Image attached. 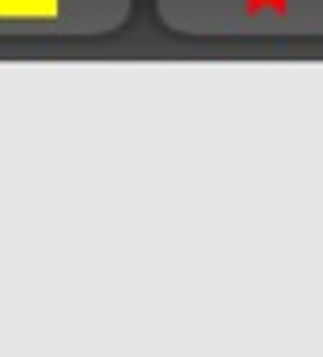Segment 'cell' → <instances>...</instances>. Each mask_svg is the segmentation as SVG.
Returning <instances> with one entry per match:
<instances>
[{
	"instance_id": "obj_1",
	"label": "cell",
	"mask_w": 323,
	"mask_h": 357,
	"mask_svg": "<svg viewBox=\"0 0 323 357\" xmlns=\"http://www.w3.org/2000/svg\"><path fill=\"white\" fill-rule=\"evenodd\" d=\"M167 31L206 42H323V0H156Z\"/></svg>"
},
{
	"instance_id": "obj_2",
	"label": "cell",
	"mask_w": 323,
	"mask_h": 357,
	"mask_svg": "<svg viewBox=\"0 0 323 357\" xmlns=\"http://www.w3.org/2000/svg\"><path fill=\"white\" fill-rule=\"evenodd\" d=\"M133 0H0V42H88L126 27Z\"/></svg>"
}]
</instances>
